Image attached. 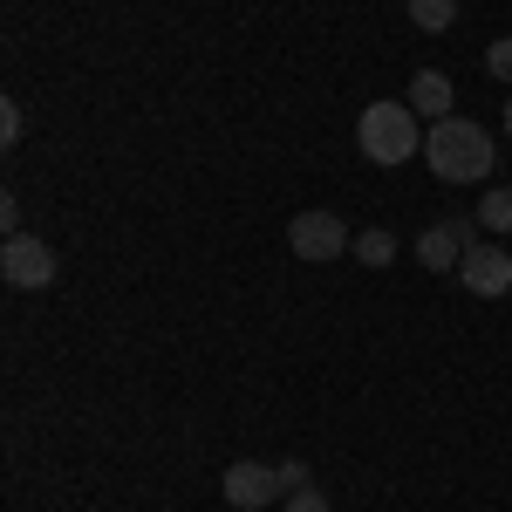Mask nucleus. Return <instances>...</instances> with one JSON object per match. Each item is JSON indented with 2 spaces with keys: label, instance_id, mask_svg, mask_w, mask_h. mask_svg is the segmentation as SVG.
<instances>
[{
  "label": "nucleus",
  "instance_id": "obj_1",
  "mask_svg": "<svg viewBox=\"0 0 512 512\" xmlns=\"http://www.w3.org/2000/svg\"><path fill=\"white\" fill-rule=\"evenodd\" d=\"M424 164H431L444 185H478V178H492L499 151H492L485 123L444 117V123H431V130H424Z\"/></svg>",
  "mask_w": 512,
  "mask_h": 512
},
{
  "label": "nucleus",
  "instance_id": "obj_2",
  "mask_svg": "<svg viewBox=\"0 0 512 512\" xmlns=\"http://www.w3.org/2000/svg\"><path fill=\"white\" fill-rule=\"evenodd\" d=\"M355 144H362L369 164H410L424 151V123H417L410 103H369L362 123H355Z\"/></svg>",
  "mask_w": 512,
  "mask_h": 512
},
{
  "label": "nucleus",
  "instance_id": "obj_3",
  "mask_svg": "<svg viewBox=\"0 0 512 512\" xmlns=\"http://www.w3.org/2000/svg\"><path fill=\"white\" fill-rule=\"evenodd\" d=\"M287 246H294V260H315V267H321V260H342V253L355 246V233L335 219V212L308 205V212L287 219Z\"/></svg>",
  "mask_w": 512,
  "mask_h": 512
},
{
  "label": "nucleus",
  "instance_id": "obj_4",
  "mask_svg": "<svg viewBox=\"0 0 512 512\" xmlns=\"http://www.w3.org/2000/svg\"><path fill=\"white\" fill-rule=\"evenodd\" d=\"M55 246L48 239H35V233H14V239H0V280L7 287H21V294H35V287H48L55 280Z\"/></svg>",
  "mask_w": 512,
  "mask_h": 512
},
{
  "label": "nucleus",
  "instance_id": "obj_5",
  "mask_svg": "<svg viewBox=\"0 0 512 512\" xmlns=\"http://www.w3.org/2000/svg\"><path fill=\"white\" fill-rule=\"evenodd\" d=\"M458 280L472 287L478 301H499V294H512V253L499 239H472L465 260H458Z\"/></svg>",
  "mask_w": 512,
  "mask_h": 512
},
{
  "label": "nucleus",
  "instance_id": "obj_6",
  "mask_svg": "<svg viewBox=\"0 0 512 512\" xmlns=\"http://www.w3.org/2000/svg\"><path fill=\"white\" fill-rule=\"evenodd\" d=\"M219 492H226L233 512H267L274 499H287V492H280V472L274 465H253V458L226 465V472H219Z\"/></svg>",
  "mask_w": 512,
  "mask_h": 512
},
{
  "label": "nucleus",
  "instance_id": "obj_7",
  "mask_svg": "<svg viewBox=\"0 0 512 512\" xmlns=\"http://www.w3.org/2000/svg\"><path fill=\"white\" fill-rule=\"evenodd\" d=\"M478 239L472 219H444V226H424L417 233V260L431 267V274H458V260H465V246Z\"/></svg>",
  "mask_w": 512,
  "mask_h": 512
},
{
  "label": "nucleus",
  "instance_id": "obj_8",
  "mask_svg": "<svg viewBox=\"0 0 512 512\" xmlns=\"http://www.w3.org/2000/svg\"><path fill=\"white\" fill-rule=\"evenodd\" d=\"M403 103L424 117V130H431V123H444V117H458V110H451L458 96H451V76H444V69H417V76H410V89H403Z\"/></svg>",
  "mask_w": 512,
  "mask_h": 512
},
{
  "label": "nucleus",
  "instance_id": "obj_9",
  "mask_svg": "<svg viewBox=\"0 0 512 512\" xmlns=\"http://www.w3.org/2000/svg\"><path fill=\"white\" fill-rule=\"evenodd\" d=\"M349 253L362 260V267H390V260H396V233H390V226H362Z\"/></svg>",
  "mask_w": 512,
  "mask_h": 512
},
{
  "label": "nucleus",
  "instance_id": "obj_10",
  "mask_svg": "<svg viewBox=\"0 0 512 512\" xmlns=\"http://www.w3.org/2000/svg\"><path fill=\"white\" fill-rule=\"evenodd\" d=\"M410 7V21L424 28V35H444L451 21H458V0H403Z\"/></svg>",
  "mask_w": 512,
  "mask_h": 512
},
{
  "label": "nucleus",
  "instance_id": "obj_11",
  "mask_svg": "<svg viewBox=\"0 0 512 512\" xmlns=\"http://www.w3.org/2000/svg\"><path fill=\"white\" fill-rule=\"evenodd\" d=\"M478 226L485 233H512V192L506 185H492V192L478 198Z\"/></svg>",
  "mask_w": 512,
  "mask_h": 512
},
{
  "label": "nucleus",
  "instance_id": "obj_12",
  "mask_svg": "<svg viewBox=\"0 0 512 512\" xmlns=\"http://www.w3.org/2000/svg\"><path fill=\"white\" fill-rule=\"evenodd\" d=\"M21 130H28V117H21V103L7 96V103H0V144L14 151V144H21Z\"/></svg>",
  "mask_w": 512,
  "mask_h": 512
},
{
  "label": "nucleus",
  "instance_id": "obj_13",
  "mask_svg": "<svg viewBox=\"0 0 512 512\" xmlns=\"http://www.w3.org/2000/svg\"><path fill=\"white\" fill-rule=\"evenodd\" d=\"M485 69H492L499 82H512V35H499L492 48H485Z\"/></svg>",
  "mask_w": 512,
  "mask_h": 512
},
{
  "label": "nucleus",
  "instance_id": "obj_14",
  "mask_svg": "<svg viewBox=\"0 0 512 512\" xmlns=\"http://www.w3.org/2000/svg\"><path fill=\"white\" fill-rule=\"evenodd\" d=\"M280 512H328V499H321V485H301V492L280 499Z\"/></svg>",
  "mask_w": 512,
  "mask_h": 512
},
{
  "label": "nucleus",
  "instance_id": "obj_15",
  "mask_svg": "<svg viewBox=\"0 0 512 512\" xmlns=\"http://www.w3.org/2000/svg\"><path fill=\"white\" fill-rule=\"evenodd\" d=\"M274 472H280V492H301V485H315V478H308V465H301V458H280Z\"/></svg>",
  "mask_w": 512,
  "mask_h": 512
},
{
  "label": "nucleus",
  "instance_id": "obj_16",
  "mask_svg": "<svg viewBox=\"0 0 512 512\" xmlns=\"http://www.w3.org/2000/svg\"><path fill=\"white\" fill-rule=\"evenodd\" d=\"M0 226H7V239H14V233H21V198H14V192H7V198H0Z\"/></svg>",
  "mask_w": 512,
  "mask_h": 512
},
{
  "label": "nucleus",
  "instance_id": "obj_17",
  "mask_svg": "<svg viewBox=\"0 0 512 512\" xmlns=\"http://www.w3.org/2000/svg\"><path fill=\"white\" fill-rule=\"evenodd\" d=\"M506 137H512V96H506Z\"/></svg>",
  "mask_w": 512,
  "mask_h": 512
}]
</instances>
